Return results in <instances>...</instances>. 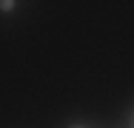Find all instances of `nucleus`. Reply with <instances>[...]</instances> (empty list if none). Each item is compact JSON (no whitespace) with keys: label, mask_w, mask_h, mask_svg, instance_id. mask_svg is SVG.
I'll return each mask as SVG.
<instances>
[{"label":"nucleus","mask_w":134,"mask_h":128,"mask_svg":"<svg viewBox=\"0 0 134 128\" xmlns=\"http://www.w3.org/2000/svg\"><path fill=\"white\" fill-rule=\"evenodd\" d=\"M12 6H14V3H12V0H3V3H0V9H3V11H9V9H12Z\"/></svg>","instance_id":"f257e3e1"}]
</instances>
